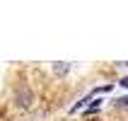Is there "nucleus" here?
<instances>
[{
    "instance_id": "1",
    "label": "nucleus",
    "mask_w": 128,
    "mask_h": 121,
    "mask_svg": "<svg viewBox=\"0 0 128 121\" xmlns=\"http://www.w3.org/2000/svg\"><path fill=\"white\" fill-rule=\"evenodd\" d=\"M17 104H20L22 109H29V107H32V104H34V94H32V90L20 87V90H17Z\"/></svg>"
},
{
    "instance_id": "2",
    "label": "nucleus",
    "mask_w": 128,
    "mask_h": 121,
    "mask_svg": "<svg viewBox=\"0 0 128 121\" xmlns=\"http://www.w3.org/2000/svg\"><path fill=\"white\" fill-rule=\"evenodd\" d=\"M114 104H116V107H128V97H118Z\"/></svg>"
},
{
    "instance_id": "3",
    "label": "nucleus",
    "mask_w": 128,
    "mask_h": 121,
    "mask_svg": "<svg viewBox=\"0 0 128 121\" xmlns=\"http://www.w3.org/2000/svg\"><path fill=\"white\" fill-rule=\"evenodd\" d=\"M65 70H68V65H65V63H58L56 65V73H58V75H63Z\"/></svg>"
},
{
    "instance_id": "4",
    "label": "nucleus",
    "mask_w": 128,
    "mask_h": 121,
    "mask_svg": "<svg viewBox=\"0 0 128 121\" xmlns=\"http://www.w3.org/2000/svg\"><path fill=\"white\" fill-rule=\"evenodd\" d=\"M118 85H121V87H126V90H128V75H126V78H121V82H118Z\"/></svg>"
}]
</instances>
